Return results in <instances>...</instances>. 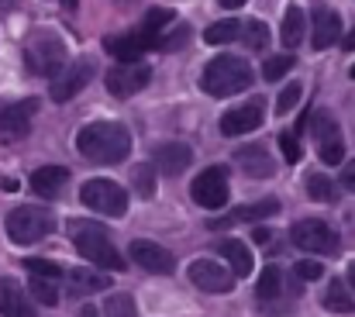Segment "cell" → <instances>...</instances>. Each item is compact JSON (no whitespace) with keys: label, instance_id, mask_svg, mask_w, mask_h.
Listing matches in <instances>:
<instances>
[{"label":"cell","instance_id":"f1b7e54d","mask_svg":"<svg viewBox=\"0 0 355 317\" xmlns=\"http://www.w3.org/2000/svg\"><path fill=\"white\" fill-rule=\"evenodd\" d=\"M31 297L38 300V304H45V307H55L59 304V293H55V283L52 280H45V276H31Z\"/></svg>","mask_w":355,"mask_h":317},{"label":"cell","instance_id":"1f68e13d","mask_svg":"<svg viewBox=\"0 0 355 317\" xmlns=\"http://www.w3.org/2000/svg\"><path fill=\"white\" fill-rule=\"evenodd\" d=\"M104 317H135V300L128 293H114L104 304Z\"/></svg>","mask_w":355,"mask_h":317},{"label":"cell","instance_id":"277c9868","mask_svg":"<svg viewBox=\"0 0 355 317\" xmlns=\"http://www.w3.org/2000/svg\"><path fill=\"white\" fill-rule=\"evenodd\" d=\"M52 228H55V217L45 207H14L7 214V238L14 245H35L45 234H52Z\"/></svg>","mask_w":355,"mask_h":317},{"label":"cell","instance_id":"ee69618b","mask_svg":"<svg viewBox=\"0 0 355 317\" xmlns=\"http://www.w3.org/2000/svg\"><path fill=\"white\" fill-rule=\"evenodd\" d=\"M342 45H345V52H355V28H352V31H349V38H345Z\"/></svg>","mask_w":355,"mask_h":317},{"label":"cell","instance_id":"ab89813d","mask_svg":"<svg viewBox=\"0 0 355 317\" xmlns=\"http://www.w3.org/2000/svg\"><path fill=\"white\" fill-rule=\"evenodd\" d=\"M321 273H324V262H314V259L297 262V276L300 280H321Z\"/></svg>","mask_w":355,"mask_h":317},{"label":"cell","instance_id":"b9f144b4","mask_svg":"<svg viewBox=\"0 0 355 317\" xmlns=\"http://www.w3.org/2000/svg\"><path fill=\"white\" fill-rule=\"evenodd\" d=\"M272 234H276V231H269V228H255V231H252V238H255L259 245H269V241H272Z\"/></svg>","mask_w":355,"mask_h":317},{"label":"cell","instance_id":"e575fe53","mask_svg":"<svg viewBox=\"0 0 355 317\" xmlns=\"http://www.w3.org/2000/svg\"><path fill=\"white\" fill-rule=\"evenodd\" d=\"M276 293H279V269L269 266L262 273V280H259V300H272Z\"/></svg>","mask_w":355,"mask_h":317},{"label":"cell","instance_id":"f546056e","mask_svg":"<svg viewBox=\"0 0 355 317\" xmlns=\"http://www.w3.org/2000/svg\"><path fill=\"white\" fill-rule=\"evenodd\" d=\"M238 31H241L238 21H218V24L207 28L204 38H207V45H228V42H235L238 38Z\"/></svg>","mask_w":355,"mask_h":317},{"label":"cell","instance_id":"484cf974","mask_svg":"<svg viewBox=\"0 0 355 317\" xmlns=\"http://www.w3.org/2000/svg\"><path fill=\"white\" fill-rule=\"evenodd\" d=\"M324 307L335 311V314H352L355 311V300L352 293L345 290V280H331L328 290H324Z\"/></svg>","mask_w":355,"mask_h":317},{"label":"cell","instance_id":"7402d4cb","mask_svg":"<svg viewBox=\"0 0 355 317\" xmlns=\"http://www.w3.org/2000/svg\"><path fill=\"white\" fill-rule=\"evenodd\" d=\"M69 290H73L76 297H90V293L111 290V276H104L101 269H87V266H80V269L69 273Z\"/></svg>","mask_w":355,"mask_h":317},{"label":"cell","instance_id":"f35d334b","mask_svg":"<svg viewBox=\"0 0 355 317\" xmlns=\"http://www.w3.org/2000/svg\"><path fill=\"white\" fill-rule=\"evenodd\" d=\"M190 35H193V31H190V24H180V28L169 35V38H159V49H166V52H176V49H183V45L190 42Z\"/></svg>","mask_w":355,"mask_h":317},{"label":"cell","instance_id":"e0dca14e","mask_svg":"<svg viewBox=\"0 0 355 317\" xmlns=\"http://www.w3.org/2000/svg\"><path fill=\"white\" fill-rule=\"evenodd\" d=\"M235 162L248 180H269L276 173V162L269 159V152L262 145H241L235 152Z\"/></svg>","mask_w":355,"mask_h":317},{"label":"cell","instance_id":"7bdbcfd3","mask_svg":"<svg viewBox=\"0 0 355 317\" xmlns=\"http://www.w3.org/2000/svg\"><path fill=\"white\" fill-rule=\"evenodd\" d=\"M218 3H221L225 10H238V7H245L248 0H218Z\"/></svg>","mask_w":355,"mask_h":317},{"label":"cell","instance_id":"8fae6325","mask_svg":"<svg viewBox=\"0 0 355 317\" xmlns=\"http://www.w3.org/2000/svg\"><path fill=\"white\" fill-rule=\"evenodd\" d=\"M90 80H94V62L83 59V62L62 66V73L52 76V90H49V97H52L55 104H66V101H73Z\"/></svg>","mask_w":355,"mask_h":317},{"label":"cell","instance_id":"7c38bea8","mask_svg":"<svg viewBox=\"0 0 355 317\" xmlns=\"http://www.w3.org/2000/svg\"><path fill=\"white\" fill-rule=\"evenodd\" d=\"M128 252H131V262H138L145 273H155V276H173L176 273V259H173V252L169 248H162V245H155V241H131L128 245Z\"/></svg>","mask_w":355,"mask_h":317},{"label":"cell","instance_id":"5bb4252c","mask_svg":"<svg viewBox=\"0 0 355 317\" xmlns=\"http://www.w3.org/2000/svg\"><path fill=\"white\" fill-rule=\"evenodd\" d=\"M190 283L204 293H232V283L235 276L221 266V262H211V259H197L190 262Z\"/></svg>","mask_w":355,"mask_h":317},{"label":"cell","instance_id":"c3c4849f","mask_svg":"<svg viewBox=\"0 0 355 317\" xmlns=\"http://www.w3.org/2000/svg\"><path fill=\"white\" fill-rule=\"evenodd\" d=\"M349 76H352V80H355V66H349Z\"/></svg>","mask_w":355,"mask_h":317},{"label":"cell","instance_id":"d6a6232c","mask_svg":"<svg viewBox=\"0 0 355 317\" xmlns=\"http://www.w3.org/2000/svg\"><path fill=\"white\" fill-rule=\"evenodd\" d=\"M266 42H269V28H266V21H252V24H245V45L248 49H266Z\"/></svg>","mask_w":355,"mask_h":317},{"label":"cell","instance_id":"8d00e7d4","mask_svg":"<svg viewBox=\"0 0 355 317\" xmlns=\"http://www.w3.org/2000/svg\"><path fill=\"white\" fill-rule=\"evenodd\" d=\"M24 266H28L31 276H45V280H59V276H62V269H59L55 262H49V259H28Z\"/></svg>","mask_w":355,"mask_h":317},{"label":"cell","instance_id":"83f0119b","mask_svg":"<svg viewBox=\"0 0 355 317\" xmlns=\"http://www.w3.org/2000/svg\"><path fill=\"white\" fill-rule=\"evenodd\" d=\"M131 180H135V190H138V197H152L155 194V166L152 162H141V166H135V173H131Z\"/></svg>","mask_w":355,"mask_h":317},{"label":"cell","instance_id":"836d02e7","mask_svg":"<svg viewBox=\"0 0 355 317\" xmlns=\"http://www.w3.org/2000/svg\"><path fill=\"white\" fill-rule=\"evenodd\" d=\"M300 97H304V87L293 80L290 87H283V94H279V101H276V114H290L293 107L300 104Z\"/></svg>","mask_w":355,"mask_h":317},{"label":"cell","instance_id":"52a82bcc","mask_svg":"<svg viewBox=\"0 0 355 317\" xmlns=\"http://www.w3.org/2000/svg\"><path fill=\"white\" fill-rule=\"evenodd\" d=\"M307 128H311V135H314V142H318L321 162L342 166V162H345V145H342V131H338L335 117H331L328 110H314V114L307 117Z\"/></svg>","mask_w":355,"mask_h":317},{"label":"cell","instance_id":"d590c367","mask_svg":"<svg viewBox=\"0 0 355 317\" xmlns=\"http://www.w3.org/2000/svg\"><path fill=\"white\" fill-rule=\"evenodd\" d=\"M279 148H283V159H286L290 166H297V162L304 159V148H300V142H297L290 131H283V135H279Z\"/></svg>","mask_w":355,"mask_h":317},{"label":"cell","instance_id":"4dcf8cb0","mask_svg":"<svg viewBox=\"0 0 355 317\" xmlns=\"http://www.w3.org/2000/svg\"><path fill=\"white\" fill-rule=\"evenodd\" d=\"M290 69H293V55H272V59H266L262 76H266V83H272V80H283Z\"/></svg>","mask_w":355,"mask_h":317},{"label":"cell","instance_id":"74e56055","mask_svg":"<svg viewBox=\"0 0 355 317\" xmlns=\"http://www.w3.org/2000/svg\"><path fill=\"white\" fill-rule=\"evenodd\" d=\"M169 21H173V10L155 7V10H148V14H145V24H141V28H145V31H152V35H159V28H166Z\"/></svg>","mask_w":355,"mask_h":317},{"label":"cell","instance_id":"2e32d148","mask_svg":"<svg viewBox=\"0 0 355 317\" xmlns=\"http://www.w3.org/2000/svg\"><path fill=\"white\" fill-rule=\"evenodd\" d=\"M155 45H159V35H152L145 28H138L131 35H121V38H107V52L118 55L121 62H135L145 49H155Z\"/></svg>","mask_w":355,"mask_h":317},{"label":"cell","instance_id":"f6af8a7d","mask_svg":"<svg viewBox=\"0 0 355 317\" xmlns=\"http://www.w3.org/2000/svg\"><path fill=\"white\" fill-rule=\"evenodd\" d=\"M0 190H7V194H10V190H17V183H14V180H7V176H3V180H0Z\"/></svg>","mask_w":355,"mask_h":317},{"label":"cell","instance_id":"603a6c76","mask_svg":"<svg viewBox=\"0 0 355 317\" xmlns=\"http://www.w3.org/2000/svg\"><path fill=\"white\" fill-rule=\"evenodd\" d=\"M66 180H69V173H66L62 166H42V169L31 173V190L49 200V197H55V194L66 187Z\"/></svg>","mask_w":355,"mask_h":317},{"label":"cell","instance_id":"60d3db41","mask_svg":"<svg viewBox=\"0 0 355 317\" xmlns=\"http://www.w3.org/2000/svg\"><path fill=\"white\" fill-rule=\"evenodd\" d=\"M342 187L355 194V162H342Z\"/></svg>","mask_w":355,"mask_h":317},{"label":"cell","instance_id":"ffe728a7","mask_svg":"<svg viewBox=\"0 0 355 317\" xmlns=\"http://www.w3.org/2000/svg\"><path fill=\"white\" fill-rule=\"evenodd\" d=\"M190 162H193L190 145H183V142H162V145H155V166L166 176H180Z\"/></svg>","mask_w":355,"mask_h":317},{"label":"cell","instance_id":"9a60e30c","mask_svg":"<svg viewBox=\"0 0 355 317\" xmlns=\"http://www.w3.org/2000/svg\"><path fill=\"white\" fill-rule=\"evenodd\" d=\"M262 124V104L252 101V104H241V107H232L221 114V135L225 138H238V135H248Z\"/></svg>","mask_w":355,"mask_h":317},{"label":"cell","instance_id":"ba28073f","mask_svg":"<svg viewBox=\"0 0 355 317\" xmlns=\"http://www.w3.org/2000/svg\"><path fill=\"white\" fill-rule=\"evenodd\" d=\"M293 245L304 248V252H318V255H331L338 248V234L331 224L318 221V217H307V221H297L293 224Z\"/></svg>","mask_w":355,"mask_h":317},{"label":"cell","instance_id":"cb8c5ba5","mask_svg":"<svg viewBox=\"0 0 355 317\" xmlns=\"http://www.w3.org/2000/svg\"><path fill=\"white\" fill-rule=\"evenodd\" d=\"M218 252L232 262V273H235L238 280H245V276H252V269H255V259H252V252H248V245L245 241H238V238H225L221 245H218Z\"/></svg>","mask_w":355,"mask_h":317},{"label":"cell","instance_id":"5b68a950","mask_svg":"<svg viewBox=\"0 0 355 317\" xmlns=\"http://www.w3.org/2000/svg\"><path fill=\"white\" fill-rule=\"evenodd\" d=\"M24 62L35 76H59L66 66V45L55 35H35L24 49Z\"/></svg>","mask_w":355,"mask_h":317},{"label":"cell","instance_id":"3957f363","mask_svg":"<svg viewBox=\"0 0 355 317\" xmlns=\"http://www.w3.org/2000/svg\"><path fill=\"white\" fill-rule=\"evenodd\" d=\"M252 80H255V69L245 59H238V55H218V59H211L204 66L200 90L207 97H232L238 90H248Z\"/></svg>","mask_w":355,"mask_h":317},{"label":"cell","instance_id":"4316f807","mask_svg":"<svg viewBox=\"0 0 355 317\" xmlns=\"http://www.w3.org/2000/svg\"><path fill=\"white\" fill-rule=\"evenodd\" d=\"M307 194L311 200H321V204H335L338 200V187L331 176H321V173H311L307 176Z\"/></svg>","mask_w":355,"mask_h":317},{"label":"cell","instance_id":"d6986e66","mask_svg":"<svg viewBox=\"0 0 355 317\" xmlns=\"http://www.w3.org/2000/svg\"><path fill=\"white\" fill-rule=\"evenodd\" d=\"M272 214H279V200L276 197H266L259 204H245V207H235V211L225 214V217H214L211 228L221 231V228H232V224H241V221H262V217H272Z\"/></svg>","mask_w":355,"mask_h":317},{"label":"cell","instance_id":"4fadbf2b","mask_svg":"<svg viewBox=\"0 0 355 317\" xmlns=\"http://www.w3.org/2000/svg\"><path fill=\"white\" fill-rule=\"evenodd\" d=\"M35 110H38V101H35V97H24V101H17V104L0 107V138H7V142L24 138V135L31 131Z\"/></svg>","mask_w":355,"mask_h":317},{"label":"cell","instance_id":"ac0fdd59","mask_svg":"<svg viewBox=\"0 0 355 317\" xmlns=\"http://www.w3.org/2000/svg\"><path fill=\"white\" fill-rule=\"evenodd\" d=\"M338 42H342V17L331 7H318L314 10V42L311 45L318 52H324V49H331Z\"/></svg>","mask_w":355,"mask_h":317},{"label":"cell","instance_id":"8992f818","mask_svg":"<svg viewBox=\"0 0 355 317\" xmlns=\"http://www.w3.org/2000/svg\"><path fill=\"white\" fill-rule=\"evenodd\" d=\"M80 200H83V207L104 214V217H124L128 214V194L114 180H87L83 190H80Z\"/></svg>","mask_w":355,"mask_h":317},{"label":"cell","instance_id":"7a4b0ae2","mask_svg":"<svg viewBox=\"0 0 355 317\" xmlns=\"http://www.w3.org/2000/svg\"><path fill=\"white\" fill-rule=\"evenodd\" d=\"M69 238L80 248V255L94 262L97 269H114V273L124 269V259L111 241V231L101 228L97 221H69Z\"/></svg>","mask_w":355,"mask_h":317},{"label":"cell","instance_id":"9c48e42d","mask_svg":"<svg viewBox=\"0 0 355 317\" xmlns=\"http://www.w3.org/2000/svg\"><path fill=\"white\" fill-rule=\"evenodd\" d=\"M190 194H193V200H197L200 207H207V211H221V207L228 204V173H225L221 166L204 169V173L193 180Z\"/></svg>","mask_w":355,"mask_h":317},{"label":"cell","instance_id":"d4e9b609","mask_svg":"<svg viewBox=\"0 0 355 317\" xmlns=\"http://www.w3.org/2000/svg\"><path fill=\"white\" fill-rule=\"evenodd\" d=\"M304 31H307V14H304L300 7H290V10L283 14V28H279V42H283L286 49H297V45L304 42Z\"/></svg>","mask_w":355,"mask_h":317},{"label":"cell","instance_id":"bcb514c9","mask_svg":"<svg viewBox=\"0 0 355 317\" xmlns=\"http://www.w3.org/2000/svg\"><path fill=\"white\" fill-rule=\"evenodd\" d=\"M349 286L355 290V262H349Z\"/></svg>","mask_w":355,"mask_h":317},{"label":"cell","instance_id":"44dd1931","mask_svg":"<svg viewBox=\"0 0 355 317\" xmlns=\"http://www.w3.org/2000/svg\"><path fill=\"white\" fill-rule=\"evenodd\" d=\"M0 317H38L28 293L14 280H0Z\"/></svg>","mask_w":355,"mask_h":317},{"label":"cell","instance_id":"30bf717a","mask_svg":"<svg viewBox=\"0 0 355 317\" xmlns=\"http://www.w3.org/2000/svg\"><path fill=\"white\" fill-rule=\"evenodd\" d=\"M148 80H152V69L135 59V62H121L118 69H111L104 83H107V94L111 97H131V94L145 90Z\"/></svg>","mask_w":355,"mask_h":317},{"label":"cell","instance_id":"6da1fadb","mask_svg":"<svg viewBox=\"0 0 355 317\" xmlns=\"http://www.w3.org/2000/svg\"><path fill=\"white\" fill-rule=\"evenodd\" d=\"M76 152L97 166H118L131 152V131L121 121H94L76 135Z\"/></svg>","mask_w":355,"mask_h":317},{"label":"cell","instance_id":"7dc6e473","mask_svg":"<svg viewBox=\"0 0 355 317\" xmlns=\"http://www.w3.org/2000/svg\"><path fill=\"white\" fill-rule=\"evenodd\" d=\"M62 3H66V7H69V10H73V7H76V0H62Z\"/></svg>","mask_w":355,"mask_h":317}]
</instances>
